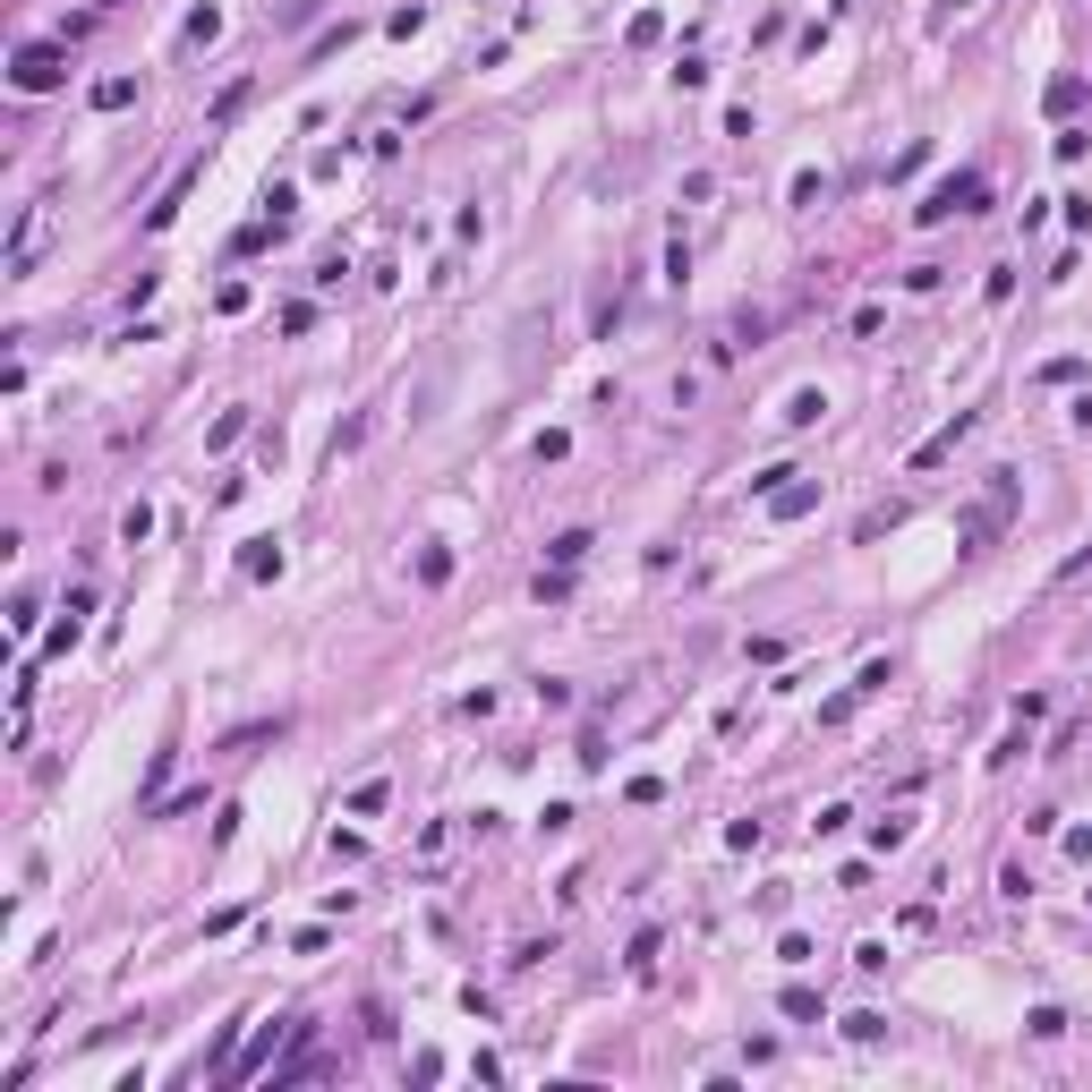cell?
Returning a JSON list of instances; mask_svg holds the SVG:
<instances>
[{
	"label": "cell",
	"instance_id": "3",
	"mask_svg": "<svg viewBox=\"0 0 1092 1092\" xmlns=\"http://www.w3.org/2000/svg\"><path fill=\"white\" fill-rule=\"evenodd\" d=\"M547 555H555V572H572V563H581V555H590V530H563V538H555Z\"/></svg>",
	"mask_w": 1092,
	"mask_h": 1092
},
{
	"label": "cell",
	"instance_id": "2",
	"mask_svg": "<svg viewBox=\"0 0 1092 1092\" xmlns=\"http://www.w3.org/2000/svg\"><path fill=\"white\" fill-rule=\"evenodd\" d=\"M60 78H69V51H60V43H26V51H18V86H26V94H43V86H60Z\"/></svg>",
	"mask_w": 1092,
	"mask_h": 1092
},
{
	"label": "cell",
	"instance_id": "1",
	"mask_svg": "<svg viewBox=\"0 0 1092 1092\" xmlns=\"http://www.w3.org/2000/svg\"><path fill=\"white\" fill-rule=\"evenodd\" d=\"M947 214H982V171H956V179H939V197L922 206V222H947Z\"/></svg>",
	"mask_w": 1092,
	"mask_h": 1092
},
{
	"label": "cell",
	"instance_id": "4",
	"mask_svg": "<svg viewBox=\"0 0 1092 1092\" xmlns=\"http://www.w3.org/2000/svg\"><path fill=\"white\" fill-rule=\"evenodd\" d=\"M94 103H103V111H120V103H137V78H103V86H94Z\"/></svg>",
	"mask_w": 1092,
	"mask_h": 1092
}]
</instances>
